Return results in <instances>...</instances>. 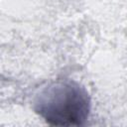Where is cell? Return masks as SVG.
<instances>
[{
  "mask_svg": "<svg viewBox=\"0 0 127 127\" xmlns=\"http://www.w3.org/2000/svg\"><path fill=\"white\" fill-rule=\"evenodd\" d=\"M86 90L73 81H59L46 87L35 102L36 111L52 125H80L89 112Z\"/></svg>",
  "mask_w": 127,
  "mask_h": 127,
  "instance_id": "1",
  "label": "cell"
}]
</instances>
